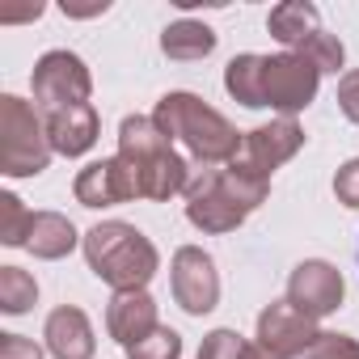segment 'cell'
Here are the masks:
<instances>
[{"label": "cell", "instance_id": "obj_4", "mask_svg": "<svg viewBox=\"0 0 359 359\" xmlns=\"http://www.w3.org/2000/svg\"><path fill=\"white\" fill-rule=\"evenodd\" d=\"M81 245H85L89 271L97 279H106L114 292H144L161 266L156 245L135 224H123V220H106V224L89 229Z\"/></svg>", "mask_w": 359, "mask_h": 359}, {"label": "cell", "instance_id": "obj_14", "mask_svg": "<svg viewBox=\"0 0 359 359\" xmlns=\"http://www.w3.org/2000/svg\"><path fill=\"white\" fill-rule=\"evenodd\" d=\"M156 300L148 292H114L110 309H106V330L118 346H131L140 338H148L156 330Z\"/></svg>", "mask_w": 359, "mask_h": 359}, {"label": "cell", "instance_id": "obj_8", "mask_svg": "<svg viewBox=\"0 0 359 359\" xmlns=\"http://www.w3.org/2000/svg\"><path fill=\"white\" fill-rule=\"evenodd\" d=\"M300 148H304L300 123H296V118H275V123H266V127L245 131V135H241V148H237V156H233L229 165L241 169V173H250V177L271 182V173H275L283 161H292Z\"/></svg>", "mask_w": 359, "mask_h": 359}, {"label": "cell", "instance_id": "obj_13", "mask_svg": "<svg viewBox=\"0 0 359 359\" xmlns=\"http://www.w3.org/2000/svg\"><path fill=\"white\" fill-rule=\"evenodd\" d=\"M43 338H47V351H51L55 359H93V351H97L93 325H89V317H85L76 304H60V309L47 317Z\"/></svg>", "mask_w": 359, "mask_h": 359}, {"label": "cell", "instance_id": "obj_28", "mask_svg": "<svg viewBox=\"0 0 359 359\" xmlns=\"http://www.w3.org/2000/svg\"><path fill=\"white\" fill-rule=\"evenodd\" d=\"M0 359H43V351L22 334H0Z\"/></svg>", "mask_w": 359, "mask_h": 359}, {"label": "cell", "instance_id": "obj_18", "mask_svg": "<svg viewBox=\"0 0 359 359\" xmlns=\"http://www.w3.org/2000/svg\"><path fill=\"white\" fill-rule=\"evenodd\" d=\"M161 51H165L169 60H177V64L208 60V55L216 51V30H212V26H203V22L182 18V22H173V26H165V30H161Z\"/></svg>", "mask_w": 359, "mask_h": 359}, {"label": "cell", "instance_id": "obj_26", "mask_svg": "<svg viewBox=\"0 0 359 359\" xmlns=\"http://www.w3.org/2000/svg\"><path fill=\"white\" fill-rule=\"evenodd\" d=\"M334 195H338V203L359 208V156H355V161H346V165L334 173Z\"/></svg>", "mask_w": 359, "mask_h": 359}, {"label": "cell", "instance_id": "obj_10", "mask_svg": "<svg viewBox=\"0 0 359 359\" xmlns=\"http://www.w3.org/2000/svg\"><path fill=\"white\" fill-rule=\"evenodd\" d=\"M169 283H173V300L182 304L191 317H203L220 304V275H216V262L212 254H203L199 245H182L173 254V266H169Z\"/></svg>", "mask_w": 359, "mask_h": 359}, {"label": "cell", "instance_id": "obj_2", "mask_svg": "<svg viewBox=\"0 0 359 359\" xmlns=\"http://www.w3.org/2000/svg\"><path fill=\"white\" fill-rule=\"evenodd\" d=\"M118 156L127 161L140 199L165 203L169 195L187 191L191 182V165L173 152L169 135L152 123V114H127L118 127Z\"/></svg>", "mask_w": 359, "mask_h": 359}, {"label": "cell", "instance_id": "obj_11", "mask_svg": "<svg viewBox=\"0 0 359 359\" xmlns=\"http://www.w3.org/2000/svg\"><path fill=\"white\" fill-rule=\"evenodd\" d=\"M342 296H346L342 271L330 266V262H321V258L300 262V266L292 271V279H287V300H292L304 317H313V321L330 317V313L342 304Z\"/></svg>", "mask_w": 359, "mask_h": 359}, {"label": "cell", "instance_id": "obj_3", "mask_svg": "<svg viewBox=\"0 0 359 359\" xmlns=\"http://www.w3.org/2000/svg\"><path fill=\"white\" fill-rule=\"evenodd\" d=\"M152 123L169 140H182L199 165H229L241 148L237 127L195 93H165L152 110Z\"/></svg>", "mask_w": 359, "mask_h": 359}, {"label": "cell", "instance_id": "obj_24", "mask_svg": "<svg viewBox=\"0 0 359 359\" xmlns=\"http://www.w3.org/2000/svg\"><path fill=\"white\" fill-rule=\"evenodd\" d=\"M296 55H304V60H309L317 72H338V68H342V60H346L342 43H338L330 30H317V34H313V39H309V43H304Z\"/></svg>", "mask_w": 359, "mask_h": 359}, {"label": "cell", "instance_id": "obj_30", "mask_svg": "<svg viewBox=\"0 0 359 359\" xmlns=\"http://www.w3.org/2000/svg\"><path fill=\"white\" fill-rule=\"evenodd\" d=\"M106 9H110V0H97V5H68V0H64V13L68 18H97Z\"/></svg>", "mask_w": 359, "mask_h": 359}, {"label": "cell", "instance_id": "obj_16", "mask_svg": "<svg viewBox=\"0 0 359 359\" xmlns=\"http://www.w3.org/2000/svg\"><path fill=\"white\" fill-rule=\"evenodd\" d=\"M76 229H72V220L68 216H60V212H34V224H30V241H26V250L34 254V258H47V262H55V258H68L72 250H76Z\"/></svg>", "mask_w": 359, "mask_h": 359}, {"label": "cell", "instance_id": "obj_21", "mask_svg": "<svg viewBox=\"0 0 359 359\" xmlns=\"http://www.w3.org/2000/svg\"><path fill=\"white\" fill-rule=\"evenodd\" d=\"M199 359H262L258 342H245L237 330H212L199 346Z\"/></svg>", "mask_w": 359, "mask_h": 359}, {"label": "cell", "instance_id": "obj_27", "mask_svg": "<svg viewBox=\"0 0 359 359\" xmlns=\"http://www.w3.org/2000/svg\"><path fill=\"white\" fill-rule=\"evenodd\" d=\"M338 106H342V114L351 123H359V68L338 81Z\"/></svg>", "mask_w": 359, "mask_h": 359}, {"label": "cell", "instance_id": "obj_12", "mask_svg": "<svg viewBox=\"0 0 359 359\" xmlns=\"http://www.w3.org/2000/svg\"><path fill=\"white\" fill-rule=\"evenodd\" d=\"M76 203L81 208H114V203H127V199H140L135 191V177L127 169L123 156H106V161H93L76 173V187H72Z\"/></svg>", "mask_w": 359, "mask_h": 359}, {"label": "cell", "instance_id": "obj_7", "mask_svg": "<svg viewBox=\"0 0 359 359\" xmlns=\"http://www.w3.org/2000/svg\"><path fill=\"white\" fill-rule=\"evenodd\" d=\"M317 85H321V72L304 55H296V51L262 55V106L279 110L283 118L304 110L317 97Z\"/></svg>", "mask_w": 359, "mask_h": 359}, {"label": "cell", "instance_id": "obj_6", "mask_svg": "<svg viewBox=\"0 0 359 359\" xmlns=\"http://www.w3.org/2000/svg\"><path fill=\"white\" fill-rule=\"evenodd\" d=\"M30 85H34V102L47 114L68 110V106H89V93H93V76H89L85 60L72 51H47L34 64Z\"/></svg>", "mask_w": 359, "mask_h": 359}, {"label": "cell", "instance_id": "obj_23", "mask_svg": "<svg viewBox=\"0 0 359 359\" xmlns=\"http://www.w3.org/2000/svg\"><path fill=\"white\" fill-rule=\"evenodd\" d=\"M123 351H127V359H182V334L169 325H156L148 338H140Z\"/></svg>", "mask_w": 359, "mask_h": 359}, {"label": "cell", "instance_id": "obj_9", "mask_svg": "<svg viewBox=\"0 0 359 359\" xmlns=\"http://www.w3.org/2000/svg\"><path fill=\"white\" fill-rule=\"evenodd\" d=\"M317 321L304 317L292 300H275L271 309L258 313V351L262 359H296L309 355V346L317 342Z\"/></svg>", "mask_w": 359, "mask_h": 359}, {"label": "cell", "instance_id": "obj_20", "mask_svg": "<svg viewBox=\"0 0 359 359\" xmlns=\"http://www.w3.org/2000/svg\"><path fill=\"white\" fill-rule=\"evenodd\" d=\"M34 300H39V283H34L30 271H22V266H0V309H5L9 317H18Z\"/></svg>", "mask_w": 359, "mask_h": 359}, {"label": "cell", "instance_id": "obj_15", "mask_svg": "<svg viewBox=\"0 0 359 359\" xmlns=\"http://www.w3.org/2000/svg\"><path fill=\"white\" fill-rule=\"evenodd\" d=\"M97 110L93 106H68V110H51L47 114V140H51V152H64V156H85L93 144H97Z\"/></svg>", "mask_w": 359, "mask_h": 359}, {"label": "cell", "instance_id": "obj_17", "mask_svg": "<svg viewBox=\"0 0 359 359\" xmlns=\"http://www.w3.org/2000/svg\"><path fill=\"white\" fill-rule=\"evenodd\" d=\"M266 30L287 47V51H300L317 30H321V18L309 0H287V5H275L271 18H266Z\"/></svg>", "mask_w": 359, "mask_h": 359}, {"label": "cell", "instance_id": "obj_19", "mask_svg": "<svg viewBox=\"0 0 359 359\" xmlns=\"http://www.w3.org/2000/svg\"><path fill=\"white\" fill-rule=\"evenodd\" d=\"M224 89L241 106H262V55H254V51L233 55L224 68Z\"/></svg>", "mask_w": 359, "mask_h": 359}, {"label": "cell", "instance_id": "obj_22", "mask_svg": "<svg viewBox=\"0 0 359 359\" xmlns=\"http://www.w3.org/2000/svg\"><path fill=\"white\" fill-rule=\"evenodd\" d=\"M30 224H34V212H26V203L18 195H0V241L5 245H26L30 241Z\"/></svg>", "mask_w": 359, "mask_h": 359}, {"label": "cell", "instance_id": "obj_29", "mask_svg": "<svg viewBox=\"0 0 359 359\" xmlns=\"http://www.w3.org/2000/svg\"><path fill=\"white\" fill-rule=\"evenodd\" d=\"M30 18H43V5H39V0H30V5H22V9H0V22H5V26L30 22Z\"/></svg>", "mask_w": 359, "mask_h": 359}, {"label": "cell", "instance_id": "obj_25", "mask_svg": "<svg viewBox=\"0 0 359 359\" xmlns=\"http://www.w3.org/2000/svg\"><path fill=\"white\" fill-rule=\"evenodd\" d=\"M309 359H359V342L351 334H317V342L309 346Z\"/></svg>", "mask_w": 359, "mask_h": 359}, {"label": "cell", "instance_id": "obj_1", "mask_svg": "<svg viewBox=\"0 0 359 359\" xmlns=\"http://www.w3.org/2000/svg\"><path fill=\"white\" fill-rule=\"evenodd\" d=\"M271 182L250 177L233 165H199L187 182V220L203 233H233L254 208H262Z\"/></svg>", "mask_w": 359, "mask_h": 359}, {"label": "cell", "instance_id": "obj_5", "mask_svg": "<svg viewBox=\"0 0 359 359\" xmlns=\"http://www.w3.org/2000/svg\"><path fill=\"white\" fill-rule=\"evenodd\" d=\"M51 161L47 123H39L34 106L5 93L0 97V173L9 177H34Z\"/></svg>", "mask_w": 359, "mask_h": 359}]
</instances>
